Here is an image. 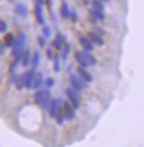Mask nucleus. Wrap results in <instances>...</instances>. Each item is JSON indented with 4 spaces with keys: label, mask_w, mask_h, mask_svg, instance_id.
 <instances>
[{
    "label": "nucleus",
    "mask_w": 144,
    "mask_h": 147,
    "mask_svg": "<svg viewBox=\"0 0 144 147\" xmlns=\"http://www.w3.org/2000/svg\"><path fill=\"white\" fill-rule=\"evenodd\" d=\"M34 99H35V102H37V104L41 105L43 110H47L49 104H50V101H51V92H50V90H49V89L39 90V91H37V93H35Z\"/></svg>",
    "instance_id": "f257e3e1"
},
{
    "label": "nucleus",
    "mask_w": 144,
    "mask_h": 147,
    "mask_svg": "<svg viewBox=\"0 0 144 147\" xmlns=\"http://www.w3.org/2000/svg\"><path fill=\"white\" fill-rule=\"evenodd\" d=\"M69 81H70V85H72V88L77 92H80L82 90V88L86 86L85 81L79 78L78 76H76L75 74H72L70 77H69Z\"/></svg>",
    "instance_id": "f03ea898"
},
{
    "label": "nucleus",
    "mask_w": 144,
    "mask_h": 147,
    "mask_svg": "<svg viewBox=\"0 0 144 147\" xmlns=\"http://www.w3.org/2000/svg\"><path fill=\"white\" fill-rule=\"evenodd\" d=\"M63 112H64V117H65L66 120L72 121V120L75 119L76 113H75V110H74V107L69 103V102H67V101L64 102V105H63Z\"/></svg>",
    "instance_id": "7ed1b4c3"
},
{
    "label": "nucleus",
    "mask_w": 144,
    "mask_h": 147,
    "mask_svg": "<svg viewBox=\"0 0 144 147\" xmlns=\"http://www.w3.org/2000/svg\"><path fill=\"white\" fill-rule=\"evenodd\" d=\"M66 94H67V98L69 99V102L74 107V109H78L79 108V100H78L77 91H75L73 88H68V89H66Z\"/></svg>",
    "instance_id": "20e7f679"
},
{
    "label": "nucleus",
    "mask_w": 144,
    "mask_h": 147,
    "mask_svg": "<svg viewBox=\"0 0 144 147\" xmlns=\"http://www.w3.org/2000/svg\"><path fill=\"white\" fill-rule=\"evenodd\" d=\"M33 77H34V71H33V70H28V71H25L24 75L22 76L23 87H25L26 89H31L32 84H33Z\"/></svg>",
    "instance_id": "39448f33"
},
{
    "label": "nucleus",
    "mask_w": 144,
    "mask_h": 147,
    "mask_svg": "<svg viewBox=\"0 0 144 147\" xmlns=\"http://www.w3.org/2000/svg\"><path fill=\"white\" fill-rule=\"evenodd\" d=\"M44 82L43 78V74L38 71V73H34V77H33V84H32V88L34 89H40Z\"/></svg>",
    "instance_id": "423d86ee"
},
{
    "label": "nucleus",
    "mask_w": 144,
    "mask_h": 147,
    "mask_svg": "<svg viewBox=\"0 0 144 147\" xmlns=\"http://www.w3.org/2000/svg\"><path fill=\"white\" fill-rule=\"evenodd\" d=\"M88 38L91 41V43L93 44H96V45H98V46H101V45H103V40H102V37L99 35V34H97L96 32H88Z\"/></svg>",
    "instance_id": "0eeeda50"
},
{
    "label": "nucleus",
    "mask_w": 144,
    "mask_h": 147,
    "mask_svg": "<svg viewBox=\"0 0 144 147\" xmlns=\"http://www.w3.org/2000/svg\"><path fill=\"white\" fill-rule=\"evenodd\" d=\"M34 12H35V18H37V21H38L39 24H44V16H43V10H42V6L39 5V3H35V7H34Z\"/></svg>",
    "instance_id": "6e6552de"
},
{
    "label": "nucleus",
    "mask_w": 144,
    "mask_h": 147,
    "mask_svg": "<svg viewBox=\"0 0 144 147\" xmlns=\"http://www.w3.org/2000/svg\"><path fill=\"white\" fill-rule=\"evenodd\" d=\"M75 59L76 61L79 64V66H82L84 68L89 67V64H88L86 57L84 55V52H76L75 53Z\"/></svg>",
    "instance_id": "1a4fd4ad"
},
{
    "label": "nucleus",
    "mask_w": 144,
    "mask_h": 147,
    "mask_svg": "<svg viewBox=\"0 0 144 147\" xmlns=\"http://www.w3.org/2000/svg\"><path fill=\"white\" fill-rule=\"evenodd\" d=\"M77 71H78V74H79L80 78H82L85 82H90V81H93V76L88 73L84 67L79 66V67L77 68Z\"/></svg>",
    "instance_id": "9d476101"
},
{
    "label": "nucleus",
    "mask_w": 144,
    "mask_h": 147,
    "mask_svg": "<svg viewBox=\"0 0 144 147\" xmlns=\"http://www.w3.org/2000/svg\"><path fill=\"white\" fill-rule=\"evenodd\" d=\"M20 61H21V65L23 67H26V66L30 65V63H31V52H30V49H26L23 51V54H22Z\"/></svg>",
    "instance_id": "9b49d317"
},
{
    "label": "nucleus",
    "mask_w": 144,
    "mask_h": 147,
    "mask_svg": "<svg viewBox=\"0 0 144 147\" xmlns=\"http://www.w3.org/2000/svg\"><path fill=\"white\" fill-rule=\"evenodd\" d=\"M57 108H58V103H57V101L55 100V99H51L50 104H49V108H47L51 117H53V119L55 117L56 112H57Z\"/></svg>",
    "instance_id": "f8f14e48"
},
{
    "label": "nucleus",
    "mask_w": 144,
    "mask_h": 147,
    "mask_svg": "<svg viewBox=\"0 0 144 147\" xmlns=\"http://www.w3.org/2000/svg\"><path fill=\"white\" fill-rule=\"evenodd\" d=\"M79 42H80V45L85 49V51H88V52H91L94 49V46H93V43L88 38V37L82 36L79 38Z\"/></svg>",
    "instance_id": "ddd939ff"
},
{
    "label": "nucleus",
    "mask_w": 144,
    "mask_h": 147,
    "mask_svg": "<svg viewBox=\"0 0 144 147\" xmlns=\"http://www.w3.org/2000/svg\"><path fill=\"white\" fill-rule=\"evenodd\" d=\"M16 12L20 16H22V17H26L28 13H29V9L23 3H17L16 5Z\"/></svg>",
    "instance_id": "4468645a"
},
{
    "label": "nucleus",
    "mask_w": 144,
    "mask_h": 147,
    "mask_svg": "<svg viewBox=\"0 0 144 147\" xmlns=\"http://www.w3.org/2000/svg\"><path fill=\"white\" fill-rule=\"evenodd\" d=\"M40 59H41L40 52H39V51H35L31 58V65L33 69H37V68L39 67V65H40Z\"/></svg>",
    "instance_id": "2eb2a0df"
},
{
    "label": "nucleus",
    "mask_w": 144,
    "mask_h": 147,
    "mask_svg": "<svg viewBox=\"0 0 144 147\" xmlns=\"http://www.w3.org/2000/svg\"><path fill=\"white\" fill-rule=\"evenodd\" d=\"M89 13L90 16H93V18L96 19V20H105V13L103 11H100V10H97V9H90L89 10Z\"/></svg>",
    "instance_id": "dca6fc26"
},
{
    "label": "nucleus",
    "mask_w": 144,
    "mask_h": 147,
    "mask_svg": "<svg viewBox=\"0 0 144 147\" xmlns=\"http://www.w3.org/2000/svg\"><path fill=\"white\" fill-rule=\"evenodd\" d=\"M64 42H65V38H64V36H63L62 34H57L56 37H55V40L53 41L52 45H53L55 49H62V45L64 44Z\"/></svg>",
    "instance_id": "f3484780"
},
{
    "label": "nucleus",
    "mask_w": 144,
    "mask_h": 147,
    "mask_svg": "<svg viewBox=\"0 0 144 147\" xmlns=\"http://www.w3.org/2000/svg\"><path fill=\"white\" fill-rule=\"evenodd\" d=\"M69 14H70V10H69V7L66 2H63L62 6H61V16L64 19H68Z\"/></svg>",
    "instance_id": "a211bd4d"
},
{
    "label": "nucleus",
    "mask_w": 144,
    "mask_h": 147,
    "mask_svg": "<svg viewBox=\"0 0 144 147\" xmlns=\"http://www.w3.org/2000/svg\"><path fill=\"white\" fill-rule=\"evenodd\" d=\"M84 55H85V57H86V59H87L89 66H95V65L97 64V59H96V57H95L94 55H91L88 51H84Z\"/></svg>",
    "instance_id": "6ab92c4d"
},
{
    "label": "nucleus",
    "mask_w": 144,
    "mask_h": 147,
    "mask_svg": "<svg viewBox=\"0 0 144 147\" xmlns=\"http://www.w3.org/2000/svg\"><path fill=\"white\" fill-rule=\"evenodd\" d=\"M14 38L16 37L13 36L12 33H7L5 37H3V43L6 46H12L13 42H14Z\"/></svg>",
    "instance_id": "aec40b11"
},
{
    "label": "nucleus",
    "mask_w": 144,
    "mask_h": 147,
    "mask_svg": "<svg viewBox=\"0 0 144 147\" xmlns=\"http://www.w3.org/2000/svg\"><path fill=\"white\" fill-rule=\"evenodd\" d=\"M55 119H56L57 124H63L64 120H65L64 112H63V110H62V108H61V107H58V108H57V112H56V115H55Z\"/></svg>",
    "instance_id": "412c9836"
},
{
    "label": "nucleus",
    "mask_w": 144,
    "mask_h": 147,
    "mask_svg": "<svg viewBox=\"0 0 144 147\" xmlns=\"http://www.w3.org/2000/svg\"><path fill=\"white\" fill-rule=\"evenodd\" d=\"M93 8L94 9H97V10H100V11H103L105 10V6L102 3L101 0H93Z\"/></svg>",
    "instance_id": "4be33fe9"
},
{
    "label": "nucleus",
    "mask_w": 144,
    "mask_h": 147,
    "mask_svg": "<svg viewBox=\"0 0 144 147\" xmlns=\"http://www.w3.org/2000/svg\"><path fill=\"white\" fill-rule=\"evenodd\" d=\"M69 52H70V45L67 44V45H65V47L63 49V52H62V58L63 59H66V58L68 57Z\"/></svg>",
    "instance_id": "5701e85b"
},
{
    "label": "nucleus",
    "mask_w": 144,
    "mask_h": 147,
    "mask_svg": "<svg viewBox=\"0 0 144 147\" xmlns=\"http://www.w3.org/2000/svg\"><path fill=\"white\" fill-rule=\"evenodd\" d=\"M14 84H16L17 89H18V90H21V89L23 88V80H22V76L18 77V78H17V80L14 81Z\"/></svg>",
    "instance_id": "b1692460"
},
{
    "label": "nucleus",
    "mask_w": 144,
    "mask_h": 147,
    "mask_svg": "<svg viewBox=\"0 0 144 147\" xmlns=\"http://www.w3.org/2000/svg\"><path fill=\"white\" fill-rule=\"evenodd\" d=\"M59 69H61L59 58H58V57H55V58H54V70L57 73V71H59Z\"/></svg>",
    "instance_id": "393cba45"
},
{
    "label": "nucleus",
    "mask_w": 144,
    "mask_h": 147,
    "mask_svg": "<svg viewBox=\"0 0 144 147\" xmlns=\"http://www.w3.org/2000/svg\"><path fill=\"white\" fill-rule=\"evenodd\" d=\"M8 29V25L3 20H0V33H5Z\"/></svg>",
    "instance_id": "a878e982"
},
{
    "label": "nucleus",
    "mask_w": 144,
    "mask_h": 147,
    "mask_svg": "<svg viewBox=\"0 0 144 147\" xmlns=\"http://www.w3.org/2000/svg\"><path fill=\"white\" fill-rule=\"evenodd\" d=\"M42 32H43V36L44 37H50L51 36V29L50 26H44L43 30H42Z\"/></svg>",
    "instance_id": "bb28decb"
},
{
    "label": "nucleus",
    "mask_w": 144,
    "mask_h": 147,
    "mask_svg": "<svg viewBox=\"0 0 144 147\" xmlns=\"http://www.w3.org/2000/svg\"><path fill=\"white\" fill-rule=\"evenodd\" d=\"M54 84H55V81H54V79H53V78H47V79H46V81H45V86H46V88H47V89L52 88V87L54 86Z\"/></svg>",
    "instance_id": "cd10ccee"
},
{
    "label": "nucleus",
    "mask_w": 144,
    "mask_h": 147,
    "mask_svg": "<svg viewBox=\"0 0 144 147\" xmlns=\"http://www.w3.org/2000/svg\"><path fill=\"white\" fill-rule=\"evenodd\" d=\"M69 18L72 19V21H73V22H76V21H77V13H76L75 10H70Z\"/></svg>",
    "instance_id": "c85d7f7f"
},
{
    "label": "nucleus",
    "mask_w": 144,
    "mask_h": 147,
    "mask_svg": "<svg viewBox=\"0 0 144 147\" xmlns=\"http://www.w3.org/2000/svg\"><path fill=\"white\" fill-rule=\"evenodd\" d=\"M5 51H6L5 43H3L2 41H0V55H3V54H5Z\"/></svg>",
    "instance_id": "c756f323"
},
{
    "label": "nucleus",
    "mask_w": 144,
    "mask_h": 147,
    "mask_svg": "<svg viewBox=\"0 0 144 147\" xmlns=\"http://www.w3.org/2000/svg\"><path fill=\"white\" fill-rule=\"evenodd\" d=\"M38 42H39V44H40V46H41V47H43L44 45H45V37L39 36L38 37Z\"/></svg>",
    "instance_id": "7c9ffc66"
},
{
    "label": "nucleus",
    "mask_w": 144,
    "mask_h": 147,
    "mask_svg": "<svg viewBox=\"0 0 144 147\" xmlns=\"http://www.w3.org/2000/svg\"><path fill=\"white\" fill-rule=\"evenodd\" d=\"M46 54H47V58H49V59H52V58H53V51H52V49H47V51H46Z\"/></svg>",
    "instance_id": "2f4dec72"
},
{
    "label": "nucleus",
    "mask_w": 144,
    "mask_h": 147,
    "mask_svg": "<svg viewBox=\"0 0 144 147\" xmlns=\"http://www.w3.org/2000/svg\"><path fill=\"white\" fill-rule=\"evenodd\" d=\"M35 1H37L35 3H39V5H41V6L44 3V0H35Z\"/></svg>",
    "instance_id": "473e14b6"
},
{
    "label": "nucleus",
    "mask_w": 144,
    "mask_h": 147,
    "mask_svg": "<svg viewBox=\"0 0 144 147\" xmlns=\"http://www.w3.org/2000/svg\"><path fill=\"white\" fill-rule=\"evenodd\" d=\"M82 2H84L85 5H87V3H88V0H82Z\"/></svg>",
    "instance_id": "72a5a7b5"
}]
</instances>
